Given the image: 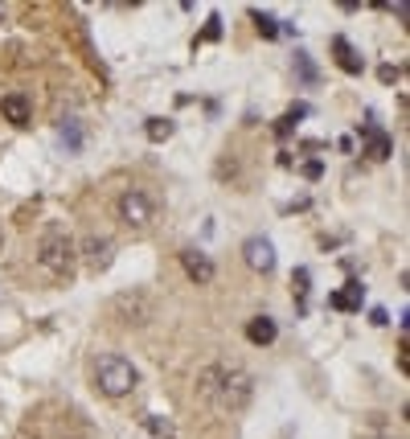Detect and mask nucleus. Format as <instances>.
Segmentation results:
<instances>
[{
	"label": "nucleus",
	"instance_id": "obj_13",
	"mask_svg": "<svg viewBox=\"0 0 410 439\" xmlns=\"http://www.w3.org/2000/svg\"><path fill=\"white\" fill-rule=\"evenodd\" d=\"M365 152H369L373 160H386L390 152H394V144H390L386 132H378V127H365Z\"/></svg>",
	"mask_w": 410,
	"mask_h": 439
},
{
	"label": "nucleus",
	"instance_id": "obj_6",
	"mask_svg": "<svg viewBox=\"0 0 410 439\" xmlns=\"http://www.w3.org/2000/svg\"><path fill=\"white\" fill-rule=\"evenodd\" d=\"M111 312H115V320H127V324H148V320H152V300H148V295H140V292L115 295Z\"/></svg>",
	"mask_w": 410,
	"mask_h": 439
},
{
	"label": "nucleus",
	"instance_id": "obj_21",
	"mask_svg": "<svg viewBox=\"0 0 410 439\" xmlns=\"http://www.w3.org/2000/svg\"><path fill=\"white\" fill-rule=\"evenodd\" d=\"M378 78H382V82H394V78H398V70H394V66H382V70H378Z\"/></svg>",
	"mask_w": 410,
	"mask_h": 439
},
{
	"label": "nucleus",
	"instance_id": "obj_7",
	"mask_svg": "<svg viewBox=\"0 0 410 439\" xmlns=\"http://www.w3.org/2000/svg\"><path fill=\"white\" fill-rule=\"evenodd\" d=\"M242 259H246V267H250V271L267 275V271H275V246H271V238L255 234V238L242 243Z\"/></svg>",
	"mask_w": 410,
	"mask_h": 439
},
{
	"label": "nucleus",
	"instance_id": "obj_18",
	"mask_svg": "<svg viewBox=\"0 0 410 439\" xmlns=\"http://www.w3.org/2000/svg\"><path fill=\"white\" fill-rule=\"evenodd\" d=\"M295 66H300V74H304V82H312V78H316L312 62H308V53H295Z\"/></svg>",
	"mask_w": 410,
	"mask_h": 439
},
{
	"label": "nucleus",
	"instance_id": "obj_15",
	"mask_svg": "<svg viewBox=\"0 0 410 439\" xmlns=\"http://www.w3.org/2000/svg\"><path fill=\"white\" fill-rule=\"evenodd\" d=\"M144 132H148V140H152V144H165L177 127H172V120H160V115H156V120L144 123Z\"/></svg>",
	"mask_w": 410,
	"mask_h": 439
},
{
	"label": "nucleus",
	"instance_id": "obj_20",
	"mask_svg": "<svg viewBox=\"0 0 410 439\" xmlns=\"http://www.w3.org/2000/svg\"><path fill=\"white\" fill-rule=\"evenodd\" d=\"M304 177H308V181H320V172H324V165H320V160H308V165H304Z\"/></svg>",
	"mask_w": 410,
	"mask_h": 439
},
{
	"label": "nucleus",
	"instance_id": "obj_22",
	"mask_svg": "<svg viewBox=\"0 0 410 439\" xmlns=\"http://www.w3.org/2000/svg\"><path fill=\"white\" fill-rule=\"evenodd\" d=\"M369 320H373V324H386V308H373V312H369Z\"/></svg>",
	"mask_w": 410,
	"mask_h": 439
},
{
	"label": "nucleus",
	"instance_id": "obj_23",
	"mask_svg": "<svg viewBox=\"0 0 410 439\" xmlns=\"http://www.w3.org/2000/svg\"><path fill=\"white\" fill-rule=\"evenodd\" d=\"M0 246H4V234H0Z\"/></svg>",
	"mask_w": 410,
	"mask_h": 439
},
{
	"label": "nucleus",
	"instance_id": "obj_4",
	"mask_svg": "<svg viewBox=\"0 0 410 439\" xmlns=\"http://www.w3.org/2000/svg\"><path fill=\"white\" fill-rule=\"evenodd\" d=\"M115 210H120V222L123 226H132V230H148L152 218H156V201H152L144 189H123Z\"/></svg>",
	"mask_w": 410,
	"mask_h": 439
},
{
	"label": "nucleus",
	"instance_id": "obj_19",
	"mask_svg": "<svg viewBox=\"0 0 410 439\" xmlns=\"http://www.w3.org/2000/svg\"><path fill=\"white\" fill-rule=\"evenodd\" d=\"M217 37H222V21H217V17H210L205 33H201V42H217Z\"/></svg>",
	"mask_w": 410,
	"mask_h": 439
},
{
	"label": "nucleus",
	"instance_id": "obj_16",
	"mask_svg": "<svg viewBox=\"0 0 410 439\" xmlns=\"http://www.w3.org/2000/svg\"><path fill=\"white\" fill-rule=\"evenodd\" d=\"M250 21H255V29H259L263 37H279V21H275L271 13H259V8H255V13H250Z\"/></svg>",
	"mask_w": 410,
	"mask_h": 439
},
{
	"label": "nucleus",
	"instance_id": "obj_3",
	"mask_svg": "<svg viewBox=\"0 0 410 439\" xmlns=\"http://www.w3.org/2000/svg\"><path fill=\"white\" fill-rule=\"evenodd\" d=\"M136 382H140V374L136 366L120 357V353H103L95 362V390L107 394V398H123V394L136 390Z\"/></svg>",
	"mask_w": 410,
	"mask_h": 439
},
{
	"label": "nucleus",
	"instance_id": "obj_11",
	"mask_svg": "<svg viewBox=\"0 0 410 439\" xmlns=\"http://www.w3.org/2000/svg\"><path fill=\"white\" fill-rule=\"evenodd\" d=\"M279 337V324L271 317H255V320H246V341L250 345H271Z\"/></svg>",
	"mask_w": 410,
	"mask_h": 439
},
{
	"label": "nucleus",
	"instance_id": "obj_14",
	"mask_svg": "<svg viewBox=\"0 0 410 439\" xmlns=\"http://www.w3.org/2000/svg\"><path fill=\"white\" fill-rule=\"evenodd\" d=\"M308 284H312V271H308V267H295L291 288H295V308H300V312H308Z\"/></svg>",
	"mask_w": 410,
	"mask_h": 439
},
{
	"label": "nucleus",
	"instance_id": "obj_17",
	"mask_svg": "<svg viewBox=\"0 0 410 439\" xmlns=\"http://www.w3.org/2000/svg\"><path fill=\"white\" fill-rule=\"evenodd\" d=\"M144 427H148V431H152V435H160V439H172V427H169V423H165V419H156V415H152V419H148V423H144Z\"/></svg>",
	"mask_w": 410,
	"mask_h": 439
},
{
	"label": "nucleus",
	"instance_id": "obj_2",
	"mask_svg": "<svg viewBox=\"0 0 410 439\" xmlns=\"http://www.w3.org/2000/svg\"><path fill=\"white\" fill-rule=\"evenodd\" d=\"M33 255H37V267L46 271L49 279H70L74 263H78V243L70 238V230L62 222H49L37 246H33Z\"/></svg>",
	"mask_w": 410,
	"mask_h": 439
},
{
	"label": "nucleus",
	"instance_id": "obj_1",
	"mask_svg": "<svg viewBox=\"0 0 410 439\" xmlns=\"http://www.w3.org/2000/svg\"><path fill=\"white\" fill-rule=\"evenodd\" d=\"M197 394L222 411V415H238L250 407V398H255V378L246 374L242 366H226V362H217V366H205L197 374Z\"/></svg>",
	"mask_w": 410,
	"mask_h": 439
},
{
	"label": "nucleus",
	"instance_id": "obj_12",
	"mask_svg": "<svg viewBox=\"0 0 410 439\" xmlns=\"http://www.w3.org/2000/svg\"><path fill=\"white\" fill-rule=\"evenodd\" d=\"M333 53H337V66L345 74H361V58H357V49L349 46V42H345V37H333Z\"/></svg>",
	"mask_w": 410,
	"mask_h": 439
},
{
	"label": "nucleus",
	"instance_id": "obj_9",
	"mask_svg": "<svg viewBox=\"0 0 410 439\" xmlns=\"http://www.w3.org/2000/svg\"><path fill=\"white\" fill-rule=\"evenodd\" d=\"M181 267H185V275H189L193 284H210V279H214V263H210V255H201V250H181Z\"/></svg>",
	"mask_w": 410,
	"mask_h": 439
},
{
	"label": "nucleus",
	"instance_id": "obj_5",
	"mask_svg": "<svg viewBox=\"0 0 410 439\" xmlns=\"http://www.w3.org/2000/svg\"><path fill=\"white\" fill-rule=\"evenodd\" d=\"M78 255H82V263L91 271H107L111 259H115V243H111L107 234H87L82 246H78Z\"/></svg>",
	"mask_w": 410,
	"mask_h": 439
},
{
	"label": "nucleus",
	"instance_id": "obj_10",
	"mask_svg": "<svg viewBox=\"0 0 410 439\" xmlns=\"http://www.w3.org/2000/svg\"><path fill=\"white\" fill-rule=\"evenodd\" d=\"M0 115L13 123V127H25L29 115H33V111H29V98H25V95H4V98H0Z\"/></svg>",
	"mask_w": 410,
	"mask_h": 439
},
{
	"label": "nucleus",
	"instance_id": "obj_8",
	"mask_svg": "<svg viewBox=\"0 0 410 439\" xmlns=\"http://www.w3.org/2000/svg\"><path fill=\"white\" fill-rule=\"evenodd\" d=\"M361 300H365L361 279H349L340 292L328 295V308H337V312H361Z\"/></svg>",
	"mask_w": 410,
	"mask_h": 439
}]
</instances>
